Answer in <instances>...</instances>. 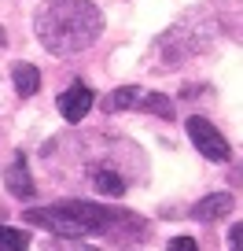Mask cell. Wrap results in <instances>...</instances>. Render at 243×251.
Here are the masks:
<instances>
[{
	"instance_id": "cell-6",
	"label": "cell",
	"mask_w": 243,
	"mask_h": 251,
	"mask_svg": "<svg viewBox=\"0 0 243 251\" xmlns=\"http://www.w3.org/2000/svg\"><path fill=\"white\" fill-rule=\"evenodd\" d=\"M8 192H15V196H22V200L33 196V181H30V170H26V159L22 155L8 166Z\"/></svg>"
},
{
	"instance_id": "cell-5",
	"label": "cell",
	"mask_w": 243,
	"mask_h": 251,
	"mask_svg": "<svg viewBox=\"0 0 243 251\" xmlns=\"http://www.w3.org/2000/svg\"><path fill=\"white\" fill-rule=\"evenodd\" d=\"M228 211H232V196H228V192H210V196H203L196 207H192V218L218 222V218H225Z\"/></svg>"
},
{
	"instance_id": "cell-2",
	"label": "cell",
	"mask_w": 243,
	"mask_h": 251,
	"mask_svg": "<svg viewBox=\"0 0 243 251\" xmlns=\"http://www.w3.org/2000/svg\"><path fill=\"white\" fill-rule=\"evenodd\" d=\"M103 30V15L88 0H48L37 8V37L48 52L74 55L88 48Z\"/></svg>"
},
{
	"instance_id": "cell-4",
	"label": "cell",
	"mask_w": 243,
	"mask_h": 251,
	"mask_svg": "<svg viewBox=\"0 0 243 251\" xmlns=\"http://www.w3.org/2000/svg\"><path fill=\"white\" fill-rule=\"evenodd\" d=\"M92 103H96L92 89H88L85 81H74L66 93H59V115H63L66 122H81V118L92 111Z\"/></svg>"
},
{
	"instance_id": "cell-11",
	"label": "cell",
	"mask_w": 243,
	"mask_h": 251,
	"mask_svg": "<svg viewBox=\"0 0 243 251\" xmlns=\"http://www.w3.org/2000/svg\"><path fill=\"white\" fill-rule=\"evenodd\" d=\"M0 251H30V236L15 226H0Z\"/></svg>"
},
{
	"instance_id": "cell-14",
	"label": "cell",
	"mask_w": 243,
	"mask_h": 251,
	"mask_svg": "<svg viewBox=\"0 0 243 251\" xmlns=\"http://www.w3.org/2000/svg\"><path fill=\"white\" fill-rule=\"evenodd\" d=\"M4 45H8V33H4V30H0V48H4Z\"/></svg>"
},
{
	"instance_id": "cell-13",
	"label": "cell",
	"mask_w": 243,
	"mask_h": 251,
	"mask_svg": "<svg viewBox=\"0 0 243 251\" xmlns=\"http://www.w3.org/2000/svg\"><path fill=\"white\" fill-rule=\"evenodd\" d=\"M228 248L243 251V222H236V226H232V233H228Z\"/></svg>"
},
{
	"instance_id": "cell-3",
	"label": "cell",
	"mask_w": 243,
	"mask_h": 251,
	"mask_svg": "<svg viewBox=\"0 0 243 251\" xmlns=\"http://www.w3.org/2000/svg\"><path fill=\"white\" fill-rule=\"evenodd\" d=\"M184 126H188V137H192V144L199 148V155H206L210 163H228V159H232V148H228V141L218 133V129H214L210 118L192 115Z\"/></svg>"
},
{
	"instance_id": "cell-8",
	"label": "cell",
	"mask_w": 243,
	"mask_h": 251,
	"mask_svg": "<svg viewBox=\"0 0 243 251\" xmlns=\"http://www.w3.org/2000/svg\"><path fill=\"white\" fill-rule=\"evenodd\" d=\"M11 78H15L19 96H33V93L41 89V74H37V67H30V63H15Z\"/></svg>"
},
{
	"instance_id": "cell-9",
	"label": "cell",
	"mask_w": 243,
	"mask_h": 251,
	"mask_svg": "<svg viewBox=\"0 0 243 251\" xmlns=\"http://www.w3.org/2000/svg\"><path fill=\"white\" fill-rule=\"evenodd\" d=\"M92 185H96V192H103V196H122L126 192V181L118 177L114 170H107V166H100V170H92Z\"/></svg>"
},
{
	"instance_id": "cell-10",
	"label": "cell",
	"mask_w": 243,
	"mask_h": 251,
	"mask_svg": "<svg viewBox=\"0 0 243 251\" xmlns=\"http://www.w3.org/2000/svg\"><path fill=\"white\" fill-rule=\"evenodd\" d=\"M136 107L151 111V115H162V118H173V100L162 96V93H144L140 100H136Z\"/></svg>"
},
{
	"instance_id": "cell-7",
	"label": "cell",
	"mask_w": 243,
	"mask_h": 251,
	"mask_svg": "<svg viewBox=\"0 0 243 251\" xmlns=\"http://www.w3.org/2000/svg\"><path fill=\"white\" fill-rule=\"evenodd\" d=\"M136 100H140V89L122 85V89H114V93H107V96H103V111H107V115H114V111L136 107Z\"/></svg>"
},
{
	"instance_id": "cell-1",
	"label": "cell",
	"mask_w": 243,
	"mask_h": 251,
	"mask_svg": "<svg viewBox=\"0 0 243 251\" xmlns=\"http://www.w3.org/2000/svg\"><path fill=\"white\" fill-rule=\"evenodd\" d=\"M30 226L48 229L52 236L63 240H78V236H96V233H118V240L148 233L136 214H126L118 207H100V203H85V200H63L55 207H30L26 211Z\"/></svg>"
},
{
	"instance_id": "cell-12",
	"label": "cell",
	"mask_w": 243,
	"mask_h": 251,
	"mask_svg": "<svg viewBox=\"0 0 243 251\" xmlns=\"http://www.w3.org/2000/svg\"><path fill=\"white\" fill-rule=\"evenodd\" d=\"M170 251H199V248H196V240H192V236H173V240H170Z\"/></svg>"
}]
</instances>
